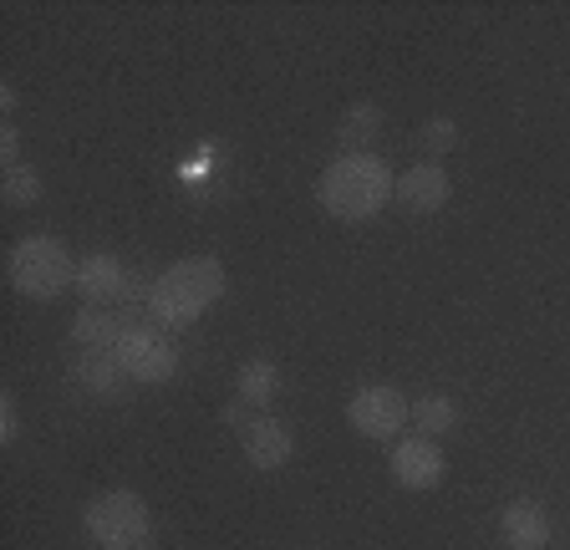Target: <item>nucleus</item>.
Segmentation results:
<instances>
[{"label": "nucleus", "instance_id": "6", "mask_svg": "<svg viewBox=\"0 0 570 550\" xmlns=\"http://www.w3.org/2000/svg\"><path fill=\"white\" fill-rule=\"evenodd\" d=\"M112 357L122 362L128 383H138V387H158V383H168V377L178 372V347L158 332V326H138V322L128 326V336L118 342Z\"/></svg>", "mask_w": 570, "mask_h": 550}, {"label": "nucleus", "instance_id": "20", "mask_svg": "<svg viewBox=\"0 0 570 550\" xmlns=\"http://www.w3.org/2000/svg\"><path fill=\"white\" fill-rule=\"evenodd\" d=\"M16 148H21V138H16V128L6 122V128H0V158H6V168H16Z\"/></svg>", "mask_w": 570, "mask_h": 550}, {"label": "nucleus", "instance_id": "10", "mask_svg": "<svg viewBox=\"0 0 570 550\" xmlns=\"http://www.w3.org/2000/svg\"><path fill=\"white\" fill-rule=\"evenodd\" d=\"M499 536L510 550H546L550 540V514L540 500H510L499 510Z\"/></svg>", "mask_w": 570, "mask_h": 550}, {"label": "nucleus", "instance_id": "17", "mask_svg": "<svg viewBox=\"0 0 570 550\" xmlns=\"http://www.w3.org/2000/svg\"><path fill=\"white\" fill-rule=\"evenodd\" d=\"M0 194H6V204H11V209H31V204L47 194V184H41V174H36L31 164H16V168H6Z\"/></svg>", "mask_w": 570, "mask_h": 550}, {"label": "nucleus", "instance_id": "9", "mask_svg": "<svg viewBox=\"0 0 570 550\" xmlns=\"http://www.w3.org/2000/svg\"><path fill=\"white\" fill-rule=\"evenodd\" d=\"M449 194H453V179L443 174L439 164H417V168H407L403 179H397L392 199L403 204L407 215H439L443 204H449Z\"/></svg>", "mask_w": 570, "mask_h": 550}, {"label": "nucleus", "instance_id": "1", "mask_svg": "<svg viewBox=\"0 0 570 550\" xmlns=\"http://www.w3.org/2000/svg\"><path fill=\"white\" fill-rule=\"evenodd\" d=\"M392 189H397L392 168L382 164L377 154H367V148H362V154H342L336 164H326V174L316 179L321 209L332 219H342V225L377 219L392 204Z\"/></svg>", "mask_w": 570, "mask_h": 550}, {"label": "nucleus", "instance_id": "3", "mask_svg": "<svg viewBox=\"0 0 570 550\" xmlns=\"http://www.w3.org/2000/svg\"><path fill=\"white\" fill-rule=\"evenodd\" d=\"M6 281L31 301H57L67 286H77V261L57 235H26L6 255Z\"/></svg>", "mask_w": 570, "mask_h": 550}, {"label": "nucleus", "instance_id": "12", "mask_svg": "<svg viewBox=\"0 0 570 550\" xmlns=\"http://www.w3.org/2000/svg\"><path fill=\"white\" fill-rule=\"evenodd\" d=\"M128 316L107 312V306H82V312L71 316V342L82 352H118V342L128 336Z\"/></svg>", "mask_w": 570, "mask_h": 550}, {"label": "nucleus", "instance_id": "19", "mask_svg": "<svg viewBox=\"0 0 570 550\" xmlns=\"http://www.w3.org/2000/svg\"><path fill=\"white\" fill-rule=\"evenodd\" d=\"M21 439V407H16V393H0V443Z\"/></svg>", "mask_w": 570, "mask_h": 550}, {"label": "nucleus", "instance_id": "11", "mask_svg": "<svg viewBox=\"0 0 570 550\" xmlns=\"http://www.w3.org/2000/svg\"><path fill=\"white\" fill-rule=\"evenodd\" d=\"M291 454H296V433H291V423H281V419H255L245 429V459H249V469H281V464H291Z\"/></svg>", "mask_w": 570, "mask_h": 550}, {"label": "nucleus", "instance_id": "8", "mask_svg": "<svg viewBox=\"0 0 570 550\" xmlns=\"http://www.w3.org/2000/svg\"><path fill=\"white\" fill-rule=\"evenodd\" d=\"M77 291H82L87 306H118L132 296V271L107 251L87 255V261H77Z\"/></svg>", "mask_w": 570, "mask_h": 550}, {"label": "nucleus", "instance_id": "2", "mask_svg": "<svg viewBox=\"0 0 570 550\" xmlns=\"http://www.w3.org/2000/svg\"><path fill=\"white\" fill-rule=\"evenodd\" d=\"M225 296V265L214 255H189V261H174L154 286H148V322L178 332V326H194L214 301Z\"/></svg>", "mask_w": 570, "mask_h": 550}, {"label": "nucleus", "instance_id": "13", "mask_svg": "<svg viewBox=\"0 0 570 550\" xmlns=\"http://www.w3.org/2000/svg\"><path fill=\"white\" fill-rule=\"evenodd\" d=\"M77 383L97 397H122L128 372H122V362L112 357V352H82V362H77Z\"/></svg>", "mask_w": 570, "mask_h": 550}, {"label": "nucleus", "instance_id": "4", "mask_svg": "<svg viewBox=\"0 0 570 550\" xmlns=\"http://www.w3.org/2000/svg\"><path fill=\"white\" fill-rule=\"evenodd\" d=\"M82 526L102 550H142V540L154 536V514L132 490H107L87 504Z\"/></svg>", "mask_w": 570, "mask_h": 550}, {"label": "nucleus", "instance_id": "18", "mask_svg": "<svg viewBox=\"0 0 570 550\" xmlns=\"http://www.w3.org/2000/svg\"><path fill=\"white\" fill-rule=\"evenodd\" d=\"M453 144H459V122L453 118H428L423 122V148L428 154H449Z\"/></svg>", "mask_w": 570, "mask_h": 550}, {"label": "nucleus", "instance_id": "16", "mask_svg": "<svg viewBox=\"0 0 570 550\" xmlns=\"http://www.w3.org/2000/svg\"><path fill=\"white\" fill-rule=\"evenodd\" d=\"M377 128H382V108H377V102H352V108H346V118L336 122V138H342V144H352L346 154H362V144H372V138H377Z\"/></svg>", "mask_w": 570, "mask_h": 550}, {"label": "nucleus", "instance_id": "14", "mask_svg": "<svg viewBox=\"0 0 570 550\" xmlns=\"http://www.w3.org/2000/svg\"><path fill=\"white\" fill-rule=\"evenodd\" d=\"M235 387H239V403L265 407V403H275V393H281V367H275L271 357H249L245 367L235 372Z\"/></svg>", "mask_w": 570, "mask_h": 550}, {"label": "nucleus", "instance_id": "5", "mask_svg": "<svg viewBox=\"0 0 570 550\" xmlns=\"http://www.w3.org/2000/svg\"><path fill=\"white\" fill-rule=\"evenodd\" d=\"M407 419H413V403L387 383L356 387L352 403H346V423H352V433H362V439H372V443L397 439V433L407 429Z\"/></svg>", "mask_w": 570, "mask_h": 550}, {"label": "nucleus", "instance_id": "15", "mask_svg": "<svg viewBox=\"0 0 570 550\" xmlns=\"http://www.w3.org/2000/svg\"><path fill=\"white\" fill-rule=\"evenodd\" d=\"M413 423L423 429V439H433V433H453L459 429V403L443 393H423L413 397Z\"/></svg>", "mask_w": 570, "mask_h": 550}, {"label": "nucleus", "instance_id": "7", "mask_svg": "<svg viewBox=\"0 0 570 550\" xmlns=\"http://www.w3.org/2000/svg\"><path fill=\"white\" fill-rule=\"evenodd\" d=\"M443 469H449V459H443V449L433 439H403L397 449H392V479L413 494L439 490Z\"/></svg>", "mask_w": 570, "mask_h": 550}]
</instances>
